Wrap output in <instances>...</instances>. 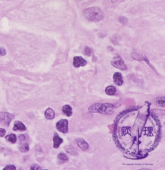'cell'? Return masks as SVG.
<instances>
[{
  "mask_svg": "<svg viewBox=\"0 0 165 170\" xmlns=\"http://www.w3.org/2000/svg\"><path fill=\"white\" fill-rule=\"evenodd\" d=\"M54 148L56 149L60 146L61 144L63 142V139L58 136L57 133H55L54 135L53 139Z\"/></svg>",
  "mask_w": 165,
  "mask_h": 170,
  "instance_id": "cell-9",
  "label": "cell"
},
{
  "mask_svg": "<svg viewBox=\"0 0 165 170\" xmlns=\"http://www.w3.org/2000/svg\"><path fill=\"white\" fill-rule=\"evenodd\" d=\"M25 141H26V140L20 141L22 142V144H21V145L19 147V149L20 150V151L23 152V153L27 152L29 151V143H27V142H24H24Z\"/></svg>",
  "mask_w": 165,
  "mask_h": 170,
  "instance_id": "cell-14",
  "label": "cell"
},
{
  "mask_svg": "<svg viewBox=\"0 0 165 170\" xmlns=\"http://www.w3.org/2000/svg\"><path fill=\"white\" fill-rule=\"evenodd\" d=\"M84 53L86 55L89 56H90L91 54V50L90 48L88 47H85V49H84Z\"/></svg>",
  "mask_w": 165,
  "mask_h": 170,
  "instance_id": "cell-18",
  "label": "cell"
},
{
  "mask_svg": "<svg viewBox=\"0 0 165 170\" xmlns=\"http://www.w3.org/2000/svg\"><path fill=\"white\" fill-rule=\"evenodd\" d=\"M128 20L125 18V17H120V22H122V24H125V22H127Z\"/></svg>",
  "mask_w": 165,
  "mask_h": 170,
  "instance_id": "cell-22",
  "label": "cell"
},
{
  "mask_svg": "<svg viewBox=\"0 0 165 170\" xmlns=\"http://www.w3.org/2000/svg\"><path fill=\"white\" fill-rule=\"evenodd\" d=\"M6 133V130L5 129L0 128V136H5Z\"/></svg>",
  "mask_w": 165,
  "mask_h": 170,
  "instance_id": "cell-20",
  "label": "cell"
},
{
  "mask_svg": "<svg viewBox=\"0 0 165 170\" xmlns=\"http://www.w3.org/2000/svg\"><path fill=\"white\" fill-rule=\"evenodd\" d=\"M3 170H16V167L13 165H9L5 167L3 169Z\"/></svg>",
  "mask_w": 165,
  "mask_h": 170,
  "instance_id": "cell-17",
  "label": "cell"
},
{
  "mask_svg": "<svg viewBox=\"0 0 165 170\" xmlns=\"http://www.w3.org/2000/svg\"><path fill=\"white\" fill-rule=\"evenodd\" d=\"M105 92L109 96H113L116 94V89L113 86H109L106 88Z\"/></svg>",
  "mask_w": 165,
  "mask_h": 170,
  "instance_id": "cell-15",
  "label": "cell"
},
{
  "mask_svg": "<svg viewBox=\"0 0 165 170\" xmlns=\"http://www.w3.org/2000/svg\"><path fill=\"white\" fill-rule=\"evenodd\" d=\"M19 141H24V140H26V136H25V135H20L19 136Z\"/></svg>",
  "mask_w": 165,
  "mask_h": 170,
  "instance_id": "cell-21",
  "label": "cell"
},
{
  "mask_svg": "<svg viewBox=\"0 0 165 170\" xmlns=\"http://www.w3.org/2000/svg\"><path fill=\"white\" fill-rule=\"evenodd\" d=\"M13 130L15 131L19 130L20 132H24L26 130V127L24 123L20 121H15L14 122Z\"/></svg>",
  "mask_w": 165,
  "mask_h": 170,
  "instance_id": "cell-8",
  "label": "cell"
},
{
  "mask_svg": "<svg viewBox=\"0 0 165 170\" xmlns=\"http://www.w3.org/2000/svg\"><path fill=\"white\" fill-rule=\"evenodd\" d=\"M45 118L48 120H52L55 118V113L53 110L51 108H48L45 111Z\"/></svg>",
  "mask_w": 165,
  "mask_h": 170,
  "instance_id": "cell-11",
  "label": "cell"
},
{
  "mask_svg": "<svg viewBox=\"0 0 165 170\" xmlns=\"http://www.w3.org/2000/svg\"><path fill=\"white\" fill-rule=\"evenodd\" d=\"M113 82L117 86H120L123 84V81L122 74L120 72H116L113 74Z\"/></svg>",
  "mask_w": 165,
  "mask_h": 170,
  "instance_id": "cell-7",
  "label": "cell"
},
{
  "mask_svg": "<svg viewBox=\"0 0 165 170\" xmlns=\"http://www.w3.org/2000/svg\"><path fill=\"white\" fill-rule=\"evenodd\" d=\"M6 53H7V52H6L5 49H4L3 48L0 47V55L5 56Z\"/></svg>",
  "mask_w": 165,
  "mask_h": 170,
  "instance_id": "cell-19",
  "label": "cell"
},
{
  "mask_svg": "<svg viewBox=\"0 0 165 170\" xmlns=\"http://www.w3.org/2000/svg\"><path fill=\"white\" fill-rule=\"evenodd\" d=\"M77 144L79 147L84 151H86L88 149L89 145L88 143L82 139H79L77 140Z\"/></svg>",
  "mask_w": 165,
  "mask_h": 170,
  "instance_id": "cell-10",
  "label": "cell"
},
{
  "mask_svg": "<svg viewBox=\"0 0 165 170\" xmlns=\"http://www.w3.org/2000/svg\"><path fill=\"white\" fill-rule=\"evenodd\" d=\"M113 106L110 104H97L90 106L89 111L93 113H100L103 114H111L113 111Z\"/></svg>",
  "mask_w": 165,
  "mask_h": 170,
  "instance_id": "cell-2",
  "label": "cell"
},
{
  "mask_svg": "<svg viewBox=\"0 0 165 170\" xmlns=\"http://www.w3.org/2000/svg\"><path fill=\"white\" fill-rule=\"evenodd\" d=\"M14 118V115L11 113L5 112L0 113V123L5 126H8L10 122Z\"/></svg>",
  "mask_w": 165,
  "mask_h": 170,
  "instance_id": "cell-3",
  "label": "cell"
},
{
  "mask_svg": "<svg viewBox=\"0 0 165 170\" xmlns=\"http://www.w3.org/2000/svg\"><path fill=\"white\" fill-rule=\"evenodd\" d=\"M56 128L58 132L63 133H66L68 132V120L65 119H62L56 123Z\"/></svg>",
  "mask_w": 165,
  "mask_h": 170,
  "instance_id": "cell-5",
  "label": "cell"
},
{
  "mask_svg": "<svg viewBox=\"0 0 165 170\" xmlns=\"http://www.w3.org/2000/svg\"><path fill=\"white\" fill-rule=\"evenodd\" d=\"M68 155L63 153H59L58 155V163L60 164H63L68 161Z\"/></svg>",
  "mask_w": 165,
  "mask_h": 170,
  "instance_id": "cell-13",
  "label": "cell"
},
{
  "mask_svg": "<svg viewBox=\"0 0 165 170\" xmlns=\"http://www.w3.org/2000/svg\"><path fill=\"white\" fill-rule=\"evenodd\" d=\"M40 169H41L40 167L37 165H34L31 168V170H40Z\"/></svg>",
  "mask_w": 165,
  "mask_h": 170,
  "instance_id": "cell-23",
  "label": "cell"
},
{
  "mask_svg": "<svg viewBox=\"0 0 165 170\" xmlns=\"http://www.w3.org/2000/svg\"><path fill=\"white\" fill-rule=\"evenodd\" d=\"M5 139L8 142H10L12 143H15L17 141V136L15 134H11L8 135L5 137Z\"/></svg>",
  "mask_w": 165,
  "mask_h": 170,
  "instance_id": "cell-16",
  "label": "cell"
},
{
  "mask_svg": "<svg viewBox=\"0 0 165 170\" xmlns=\"http://www.w3.org/2000/svg\"><path fill=\"white\" fill-rule=\"evenodd\" d=\"M62 111L64 113V115H65L66 116H68V117L72 116V108L68 104H65L63 107Z\"/></svg>",
  "mask_w": 165,
  "mask_h": 170,
  "instance_id": "cell-12",
  "label": "cell"
},
{
  "mask_svg": "<svg viewBox=\"0 0 165 170\" xmlns=\"http://www.w3.org/2000/svg\"><path fill=\"white\" fill-rule=\"evenodd\" d=\"M84 15L88 20L98 22L102 20L104 17L103 10L98 7H92L86 8L84 12Z\"/></svg>",
  "mask_w": 165,
  "mask_h": 170,
  "instance_id": "cell-1",
  "label": "cell"
},
{
  "mask_svg": "<svg viewBox=\"0 0 165 170\" xmlns=\"http://www.w3.org/2000/svg\"><path fill=\"white\" fill-rule=\"evenodd\" d=\"M111 63L113 67L122 71H126L127 69V65H125L123 60L119 56H116L114 58Z\"/></svg>",
  "mask_w": 165,
  "mask_h": 170,
  "instance_id": "cell-4",
  "label": "cell"
},
{
  "mask_svg": "<svg viewBox=\"0 0 165 170\" xmlns=\"http://www.w3.org/2000/svg\"><path fill=\"white\" fill-rule=\"evenodd\" d=\"M87 64L86 61L81 56H75L73 58V65L75 68L85 66Z\"/></svg>",
  "mask_w": 165,
  "mask_h": 170,
  "instance_id": "cell-6",
  "label": "cell"
}]
</instances>
